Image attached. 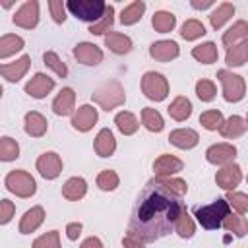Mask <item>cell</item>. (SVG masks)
Returning a JSON list of instances; mask_svg holds the SVG:
<instances>
[{
	"label": "cell",
	"instance_id": "6da1fadb",
	"mask_svg": "<svg viewBox=\"0 0 248 248\" xmlns=\"http://www.w3.org/2000/svg\"><path fill=\"white\" fill-rule=\"evenodd\" d=\"M182 209L184 205L180 202V196L149 180L132 211L128 236H134L143 244L155 242L174 229V223Z\"/></svg>",
	"mask_w": 248,
	"mask_h": 248
},
{
	"label": "cell",
	"instance_id": "7a4b0ae2",
	"mask_svg": "<svg viewBox=\"0 0 248 248\" xmlns=\"http://www.w3.org/2000/svg\"><path fill=\"white\" fill-rule=\"evenodd\" d=\"M229 215V202L223 200V198H217L213 203L209 205H202V207H196V217H198V223L207 229V231H213V229H219L225 221V217Z\"/></svg>",
	"mask_w": 248,
	"mask_h": 248
},
{
	"label": "cell",
	"instance_id": "3957f363",
	"mask_svg": "<svg viewBox=\"0 0 248 248\" xmlns=\"http://www.w3.org/2000/svg\"><path fill=\"white\" fill-rule=\"evenodd\" d=\"M91 99H93V103H97L101 108L112 110V108L124 105L126 93H124V87L120 85V81L110 79V81H105L101 87H97L95 93L91 95Z\"/></svg>",
	"mask_w": 248,
	"mask_h": 248
},
{
	"label": "cell",
	"instance_id": "277c9868",
	"mask_svg": "<svg viewBox=\"0 0 248 248\" xmlns=\"http://www.w3.org/2000/svg\"><path fill=\"white\" fill-rule=\"evenodd\" d=\"M66 8L72 16H76L81 21H89L91 25L97 23L107 10V4L103 0H68Z\"/></svg>",
	"mask_w": 248,
	"mask_h": 248
},
{
	"label": "cell",
	"instance_id": "5b68a950",
	"mask_svg": "<svg viewBox=\"0 0 248 248\" xmlns=\"http://www.w3.org/2000/svg\"><path fill=\"white\" fill-rule=\"evenodd\" d=\"M8 192L19 196V198H31L37 190V184H35V178L27 172V170H12L6 174V180H4Z\"/></svg>",
	"mask_w": 248,
	"mask_h": 248
},
{
	"label": "cell",
	"instance_id": "8992f818",
	"mask_svg": "<svg viewBox=\"0 0 248 248\" xmlns=\"http://www.w3.org/2000/svg\"><path fill=\"white\" fill-rule=\"evenodd\" d=\"M217 78L223 85V97L227 103H238L244 93H246V83H244V78L238 76V74H232L229 70H219L217 72Z\"/></svg>",
	"mask_w": 248,
	"mask_h": 248
},
{
	"label": "cell",
	"instance_id": "52a82bcc",
	"mask_svg": "<svg viewBox=\"0 0 248 248\" xmlns=\"http://www.w3.org/2000/svg\"><path fill=\"white\" fill-rule=\"evenodd\" d=\"M141 91L151 101H163L169 95V81L159 72H145L141 78Z\"/></svg>",
	"mask_w": 248,
	"mask_h": 248
},
{
	"label": "cell",
	"instance_id": "ba28073f",
	"mask_svg": "<svg viewBox=\"0 0 248 248\" xmlns=\"http://www.w3.org/2000/svg\"><path fill=\"white\" fill-rule=\"evenodd\" d=\"M12 21L17 27H23V29L37 27V23H39V2L37 0H27L25 4H21V8L12 17Z\"/></svg>",
	"mask_w": 248,
	"mask_h": 248
},
{
	"label": "cell",
	"instance_id": "9c48e42d",
	"mask_svg": "<svg viewBox=\"0 0 248 248\" xmlns=\"http://www.w3.org/2000/svg\"><path fill=\"white\" fill-rule=\"evenodd\" d=\"M37 170L43 178L46 180H54L60 172H62V159L58 153L54 151H46L37 159Z\"/></svg>",
	"mask_w": 248,
	"mask_h": 248
},
{
	"label": "cell",
	"instance_id": "30bf717a",
	"mask_svg": "<svg viewBox=\"0 0 248 248\" xmlns=\"http://www.w3.org/2000/svg\"><path fill=\"white\" fill-rule=\"evenodd\" d=\"M74 56L83 66H97L103 62V50L93 43H78L74 46Z\"/></svg>",
	"mask_w": 248,
	"mask_h": 248
},
{
	"label": "cell",
	"instance_id": "8fae6325",
	"mask_svg": "<svg viewBox=\"0 0 248 248\" xmlns=\"http://www.w3.org/2000/svg\"><path fill=\"white\" fill-rule=\"evenodd\" d=\"M236 157V147L231 143H215L211 147H207L205 151V159L211 165H231Z\"/></svg>",
	"mask_w": 248,
	"mask_h": 248
},
{
	"label": "cell",
	"instance_id": "7c38bea8",
	"mask_svg": "<svg viewBox=\"0 0 248 248\" xmlns=\"http://www.w3.org/2000/svg\"><path fill=\"white\" fill-rule=\"evenodd\" d=\"M52 89H54V79L48 78L46 74H41V72L35 74V76L27 81V85H25V93L31 95V97H35V99L46 97Z\"/></svg>",
	"mask_w": 248,
	"mask_h": 248
},
{
	"label": "cell",
	"instance_id": "4fadbf2b",
	"mask_svg": "<svg viewBox=\"0 0 248 248\" xmlns=\"http://www.w3.org/2000/svg\"><path fill=\"white\" fill-rule=\"evenodd\" d=\"M240 180H242V170H240V167L234 165V163L223 167V169L217 170V174H215L217 186H221L223 190H229V192H232V190L240 184Z\"/></svg>",
	"mask_w": 248,
	"mask_h": 248
},
{
	"label": "cell",
	"instance_id": "5bb4252c",
	"mask_svg": "<svg viewBox=\"0 0 248 248\" xmlns=\"http://www.w3.org/2000/svg\"><path fill=\"white\" fill-rule=\"evenodd\" d=\"M97 118H99L97 108H93L91 105H81V107L74 112V116H72V126H74L76 130H79V132H89V130L95 126Z\"/></svg>",
	"mask_w": 248,
	"mask_h": 248
},
{
	"label": "cell",
	"instance_id": "9a60e30c",
	"mask_svg": "<svg viewBox=\"0 0 248 248\" xmlns=\"http://www.w3.org/2000/svg\"><path fill=\"white\" fill-rule=\"evenodd\" d=\"M180 54V48L174 41H155L149 46V56L157 62H170Z\"/></svg>",
	"mask_w": 248,
	"mask_h": 248
},
{
	"label": "cell",
	"instance_id": "2e32d148",
	"mask_svg": "<svg viewBox=\"0 0 248 248\" xmlns=\"http://www.w3.org/2000/svg\"><path fill=\"white\" fill-rule=\"evenodd\" d=\"M29 64H31V56L23 54L21 58H17V60L12 62V64H2V66H0V74H2V78H6L8 81H19V79L27 74Z\"/></svg>",
	"mask_w": 248,
	"mask_h": 248
},
{
	"label": "cell",
	"instance_id": "e0dca14e",
	"mask_svg": "<svg viewBox=\"0 0 248 248\" xmlns=\"http://www.w3.org/2000/svg\"><path fill=\"white\" fill-rule=\"evenodd\" d=\"M169 141L178 149H192L198 145L200 136L192 128H178V130H172L169 134Z\"/></svg>",
	"mask_w": 248,
	"mask_h": 248
},
{
	"label": "cell",
	"instance_id": "ac0fdd59",
	"mask_svg": "<svg viewBox=\"0 0 248 248\" xmlns=\"http://www.w3.org/2000/svg\"><path fill=\"white\" fill-rule=\"evenodd\" d=\"M45 221V209L41 205H35L31 209H27L19 221V232L21 234H29L33 231H37Z\"/></svg>",
	"mask_w": 248,
	"mask_h": 248
},
{
	"label": "cell",
	"instance_id": "d6986e66",
	"mask_svg": "<svg viewBox=\"0 0 248 248\" xmlns=\"http://www.w3.org/2000/svg\"><path fill=\"white\" fill-rule=\"evenodd\" d=\"M184 169V163L178 159V157H174V155H161L155 163H153V170H155V174L157 176H170V174H174V172H180Z\"/></svg>",
	"mask_w": 248,
	"mask_h": 248
},
{
	"label": "cell",
	"instance_id": "ffe728a7",
	"mask_svg": "<svg viewBox=\"0 0 248 248\" xmlns=\"http://www.w3.org/2000/svg\"><path fill=\"white\" fill-rule=\"evenodd\" d=\"M74 105H76V93H74V89L72 87H64L56 95V99L52 101V110L58 116H68L74 110Z\"/></svg>",
	"mask_w": 248,
	"mask_h": 248
},
{
	"label": "cell",
	"instance_id": "44dd1931",
	"mask_svg": "<svg viewBox=\"0 0 248 248\" xmlns=\"http://www.w3.org/2000/svg\"><path fill=\"white\" fill-rule=\"evenodd\" d=\"M46 128H48V122H46V118L41 112L31 110V112L25 114V134L27 136L41 138V136H45Z\"/></svg>",
	"mask_w": 248,
	"mask_h": 248
},
{
	"label": "cell",
	"instance_id": "7402d4cb",
	"mask_svg": "<svg viewBox=\"0 0 248 248\" xmlns=\"http://www.w3.org/2000/svg\"><path fill=\"white\" fill-rule=\"evenodd\" d=\"M116 151V140L108 128H103L95 138V153L99 157H110Z\"/></svg>",
	"mask_w": 248,
	"mask_h": 248
},
{
	"label": "cell",
	"instance_id": "603a6c76",
	"mask_svg": "<svg viewBox=\"0 0 248 248\" xmlns=\"http://www.w3.org/2000/svg\"><path fill=\"white\" fill-rule=\"evenodd\" d=\"M85 192H87V182H85L81 176H72V178H68V180L64 182V186H62V196H64L66 200H70V202L81 200V198L85 196Z\"/></svg>",
	"mask_w": 248,
	"mask_h": 248
},
{
	"label": "cell",
	"instance_id": "cb8c5ba5",
	"mask_svg": "<svg viewBox=\"0 0 248 248\" xmlns=\"http://www.w3.org/2000/svg\"><path fill=\"white\" fill-rule=\"evenodd\" d=\"M105 46H108V50H112L114 54H128L132 50V39L128 35L110 31L108 35H105Z\"/></svg>",
	"mask_w": 248,
	"mask_h": 248
},
{
	"label": "cell",
	"instance_id": "d4e9b609",
	"mask_svg": "<svg viewBox=\"0 0 248 248\" xmlns=\"http://www.w3.org/2000/svg\"><path fill=\"white\" fill-rule=\"evenodd\" d=\"M246 128H248V124H246V120L242 118V116H231V118H227L225 122H223V126H221V136L223 138H227V140H234V138H238V136H242L244 132H246Z\"/></svg>",
	"mask_w": 248,
	"mask_h": 248
},
{
	"label": "cell",
	"instance_id": "484cf974",
	"mask_svg": "<svg viewBox=\"0 0 248 248\" xmlns=\"http://www.w3.org/2000/svg\"><path fill=\"white\" fill-rule=\"evenodd\" d=\"M246 37H248V23L240 19V21H236L229 31H225V35H223V45H225L227 50H229V48L236 46L238 41H242V39H246Z\"/></svg>",
	"mask_w": 248,
	"mask_h": 248
},
{
	"label": "cell",
	"instance_id": "4316f807",
	"mask_svg": "<svg viewBox=\"0 0 248 248\" xmlns=\"http://www.w3.org/2000/svg\"><path fill=\"white\" fill-rule=\"evenodd\" d=\"M169 114H170V118H174V120H178V122H182V120H186L190 114H192V103H190V99L188 97H184V95H180V97H176L170 105H169Z\"/></svg>",
	"mask_w": 248,
	"mask_h": 248
},
{
	"label": "cell",
	"instance_id": "83f0119b",
	"mask_svg": "<svg viewBox=\"0 0 248 248\" xmlns=\"http://www.w3.org/2000/svg\"><path fill=\"white\" fill-rule=\"evenodd\" d=\"M232 16H234V6L229 4V2H223V4L217 6V10L211 12V16H209V23H211L213 29H221Z\"/></svg>",
	"mask_w": 248,
	"mask_h": 248
},
{
	"label": "cell",
	"instance_id": "f1b7e54d",
	"mask_svg": "<svg viewBox=\"0 0 248 248\" xmlns=\"http://www.w3.org/2000/svg\"><path fill=\"white\" fill-rule=\"evenodd\" d=\"M151 25H153V29H155L157 33H170V31L174 29V25H176V17H174V14H170V12L161 10V12H155V14H153Z\"/></svg>",
	"mask_w": 248,
	"mask_h": 248
},
{
	"label": "cell",
	"instance_id": "f546056e",
	"mask_svg": "<svg viewBox=\"0 0 248 248\" xmlns=\"http://www.w3.org/2000/svg\"><path fill=\"white\" fill-rule=\"evenodd\" d=\"M192 56H194L198 62H202V64H213V62L217 60L219 52H217L215 43L207 41V43H202V45L194 46V48H192Z\"/></svg>",
	"mask_w": 248,
	"mask_h": 248
},
{
	"label": "cell",
	"instance_id": "4dcf8cb0",
	"mask_svg": "<svg viewBox=\"0 0 248 248\" xmlns=\"http://www.w3.org/2000/svg\"><path fill=\"white\" fill-rule=\"evenodd\" d=\"M143 12H145V2L136 0V2H132L130 6H126V8L122 10V14H120V23H122V25H134V23H138V21L141 19Z\"/></svg>",
	"mask_w": 248,
	"mask_h": 248
},
{
	"label": "cell",
	"instance_id": "1f68e13d",
	"mask_svg": "<svg viewBox=\"0 0 248 248\" xmlns=\"http://www.w3.org/2000/svg\"><path fill=\"white\" fill-rule=\"evenodd\" d=\"M114 124H116V128H118L124 136H132V134H136L138 128H140L138 118H136L132 112H128V110L118 112V114L114 116Z\"/></svg>",
	"mask_w": 248,
	"mask_h": 248
},
{
	"label": "cell",
	"instance_id": "d6a6232c",
	"mask_svg": "<svg viewBox=\"0 0 248 248\" xmlns=\"http://www.w3.org/2000/svg\"><path fill=\"white\" fill-rule=\"evenodd\" d=\"M23 48V39L17 35H2L0 39V58H8Z\"/></svg>",
	"mask_w": 248,
	"mask_h": 248
},
{
	"label": "cell",
	"instance_id": "836d02e7",
	"mask_svg": "<svg viewBox=\"0 0 248 248\" xmlns=\"http://www.w3.org/2000/svg\"><path fill=\"white\" fill-rule=\"evenodd\" d=\"M141 122H143V126H145L149 132H155V134H157V132H161V130H163V126H165L161 112H159V110H155V108H149V107L141 108Z\"/></svg>",
	"mask_w": 248,
	"mask_h": 248
},
{
	"label": "cell",
	"instance_id": "e575fe53",
	"mask_svg": "<svg viewBox=\"0 0 248 248\" xmlns=\"http://www.w3.org/2000/svg\"><path fill=\"white\" fill-rule=\"evenodd\" d=\"M151 182H155V184H159V186H163L165 190H169V192H172V194H176V196H184L186 192H188V184L184 182V180H180V178H170V176H155Z\"/></svg>",
	"mask_w": 248,
	"mask_h": 248
},
{
	"label": "cell",
	"instance_id": "d590c367",
	"mask_svg": "<svg viewBox=\"0 0 248 248\" xmlns=\"http://www.w3.org/2000/svg\"><path fill=\"white\" fill-rule=\"evenodd\" d=\"M225 60H227L229 66H234V68H238V66H242L244 62H248V43L242 41V43H238L236 46L229 48Z\"/></svg>",
	"mask_w": 248,
	"mask_h": 248
},
{
	"label": "cell",
	"instance_id": "8d00e7d4",
	"mask_svg": "<svg viewBox=\"0 0 248 248\" xmlns=\"http://www.w3.org/2000/svg\"><path fill=\"white\" fill-rule=\"evenodd\" d=\"M223 227H225L229 232H232L234 236H244V234L248 232V221H246L244 217H240V215H234V213H229V215L225 217Z\"/></svg>",
	"mask_w": 248,
	"mask_h": 248
},
{
	"label": "cell",
	"instance_id": "74e56055",
	"mask_svg": "<svg viewBox=\"0 0 248 248\" xmlns=\"http://www.w3.org/2000/svg\"><path fill=\"white\" fill-rule=\"evenodd\" d=\"M112 23H114V8L110 4H107L105 16L97 23H93L89 27V33H93V35H108V29L112 27Z\"/></svg>",
	"mask_w": 248,
	"mask_h": 248
},
{
	"label": "cell",
	"instance_id": "f35d334b",
	"mask_svg": "<svg viewBox=\"0 0 248 248\" xmlns=\"http://www.w3.org/2000/svg\"><path fill=\"white\" fill-rule=\"evenodd\" d=\"M174 231H176L178 236H182V238H192V236H194L196 225H194L192 217L188 215L186 207L180 211V215H178V219H176V223H174Z\"/></svg>",
	"mask_w": 248,
	"mask_h": 248
},
{
	"label": "cell",
	"instance_id": "ab89813d",
	"mask_svg": "<svg viewBox=\"0 0 248 248\" xmlns=\"http://www.w3.org/2000/svg\"><path fill=\"white\" fill-rule=\"evenodd\" d=\"M203 35H205V27H203V23L198 21V19H188V21H184V25L180 27V37L186 39V41H196V39H200V37H203Z\"/></svg>",
	"mask_w": 248,
	"mask_h": 248
},
{
	"label": "cell",
	"instance_id": "60d3db41",
	"mask_svg": "<svg viewBox=\"0 0 248 248\" xmlns=\"http://www.w3.org/2000/svg\"><path fill=\"white\" fill-rule=\"evenodd\" d=\"M223 122H225V120H223L221 110H205V112L200 114V124H202L205 130H209V132L221 130Z\"/></svg>",
	"mask_w": 248,
	"mask_h": 248
},
{
	"label": "cell",
	"instance_id": "b9f144b4",
	"mask_svg": "<svg viewBox=\"0 0 248 248\" xmlns=\"http://www.w3.org/2000/svg\"><path fill=\"white\" fill-rule=\"evenodd\" d=\"M17 157H19V145H17V141L12 140V138H8V136H4L0 140V159L2 161H14Z\"/></svg>",
	"mask_w": 248,
	"mask_h": 248
},
{
	"label": "cell",
	"instance_id": "7bdbcfd3",
	"mask_svg": "<svg viewBox=\"0 0 248 248\" xmlns=\"http://www.w3.org/2000/svg\"><path fill=\"white\" fill-rule=\"evenodd\" d=\"M43 60H45V64L56 74V76H60V78H66L68 76V68H66V64L58 58V54L56 52H52V50H46L45 54H43Z\"/></svg>",
	"mask_w": 248,
	"mask_h": 248
},
{
	"label": "cell",
	"instance_id": "ee69618b",
	"mask_svg": "<svg viewBox=\"0 0 248 248\" xmlns=\"http://www.w3.org/2000/svg\"><path fill=\"white\" fill-rule=\"evenodd\" d=\"M215 93H217V89H215V83L211 79H200L196 83V95H198L200 101L209 103V101L215 99Z\"/></svg>",
	"mask_w": 248,
	"mask_h": 248
},
{
	"label": "cell",
	"instance_id": "f6af8a7d",
	"mask_svg": "<svg viewBox=\"0 0 248 248\" xmlns=\"http://www.w3.org/2000/svg\"><path fill=\"white\" fill-rule=\"evenodd\" d=\"M97 186H99L101 190H105V192L114 190V188L118 186V174H116L114 170H110V169L99 172V176H97Z\"/></svg>",
	"mask_w": 248,
	"mask_h": 248
},
{
	"label": "cell",
	"instance_id": "bcb514c9",
	"mask_svg": "<svg viewBox=\"0 0 248 248\" xmlns=\"http://www.w3.org/2000/svg\"><path fill=\"white\" fill-rule=\"evenodd\" d=\"M33 248H60V234H58V231H48L46 234L39 236L33 242Z\"/></svg>",
	"mask_w": 248,
	"mask_h": 248
},
{
	"label": "cell",
	"instance_id": "7dc6e473",
	"mask_svg": "<svg viewBox=\"0 0 248 248\" xmlns=\"http://www.w3.org/2000/svg\"><path fill=\"white\" fill-rule=\"evenodd\" d=\"M229 205H232V209H236L238 213H246L248 211V196L242 192H229L227 198Z\"/></svg>",
	"mask_w": 248,
	"mask_h": 248
},
{
	"label": "cell",
	"instance_id": "c3c4849f",
	"mask_svg": "<svg viewBox=\"0 0 248 248\" xmlns=\"http://www.w3.org/2000/svg\"><path fill=\"white\" fill-rule=\"evenodd\" d=\"M48 10H50V16L56 23H64L66 21V4L62 0H50L48 2Z\"/></svg>",
	"mask_w": 248,
	"mask_h": 248
},
{
	"label": "cell",
	"instance_id": "681fc988",
	"mask_svg": "<svg viewBox=\"0 0 248 248\" xmlns=\"http://www.w3.org/2000/svg\"><path fill=\"white\" fill-rule=\"evenodd\" d=\"M14 213H16V205L10 200H2L0 202V223L2 225L10 223V219L14 217Z\"/></svg>",
	"mask_w": 248,
	"mask_h": 248
},
{
	"label": "cell",
	"instance_id": "f907efd6",
	"mask_svg": "<svg viewBox=\"0 0 248 248\" xmlns=\"http://www.w3.org/2000/svg\"><path fill=\"white\" fill-rule=\"evenodd\" d=\"M81 234V223H70L68 227H66V236L70 238V240H76L78 236Z\"/></svg>",
	"mask_w": 248,
	"mask_h": 248
},
{
	"label": "cell",
	"instance_id": "816d5d0a",
	"mask_svg": "<svg viewBox=\"0 0 248 248\" xmlns=\"http://www.w3.org/2000/svg\"><path fill=\"white\" fill-rule=\"evenodd\" d=\"M122 246L124 248H143V242L141 240H138V238H134V236H124L122 238Z\"/></svg>",
	"mask_w": 248,
	"mask_h": 248
},
{
	"label": "cell",
	"instance_id": "f5cc1de1",
	"mask_svg": "<svg viewBox=\"0 0 248 248\" xmlns=\"http://www.w3.org/2000/svg\"><path fill=\"white\" fill-rule=\"evenodd\" d=\"M79 248H103V242H101L97 236H89V238H85V240L81 242Z\"/></svg>",
	"mask_w": 248,
	"mask_h": 248
},
{
	"label": "cell",
	"instance_id": "db71d44e",
	"mask_svg": "<svg viewBox=\"0 0 248 248\" xmlns=\"http://www.w3.org/2000/svg\"><path fill=\"white\" fill-rule=\"evenodd\" d=\"M209 6H213V0H192V8H196V10H205V8H209Z\"/></svg>",
	"mask_w": 248,
	"mask_h": 248
},
{
	"label": "cell",
	"instance_id": "11a10c76",
	"mask_svg": "<svg viewBox=\"0 0 248 248\" xmlns=\"http://www.w3.org/2000/svg\"><path fill=\"white\" fill-rule=\"evenodd\" d=\"M246 124H248V116H246Z\"/></svg>",
	"mask_w": 248,
	"mask_h": 248
}]
</instances>
